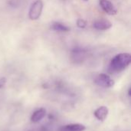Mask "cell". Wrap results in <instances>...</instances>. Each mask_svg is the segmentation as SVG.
Wrapping results in <instances>:
<instances>
[{
    "label": "cell",
    "instance_id": "52a82bcc",
    "mask_svg": "<svg viewBox=\"0 0 131 131\" xmlns=\"http://www.w3.org/2000/svg\"><path fill=\"white\" fill-rule=\"evenodd\" d=\"M108 112H109L108 108L106 106H101L94 111V114L97 120L104 121L107 118L108 115Z\"/></svg>",
    "mask_w": 131,
    "mask_h": 131
},
{
    "label": "cell",
    "instance_id": "6da1fadb",
    "mask_svg": "<svg viewBox=\"0 0 131 131\" xmlns=\"http://www.w3.org/2000/svg\"><path fill=\"white\" fill-rule=\"evenodd\" d=\"M131 63L130 53H121L114 57L110 63L109 70L112 73H118L125 70Z\"/></svg>",
    "mask_w": 131,
    "mask_h": 131
},
{
    "label": "cell",
    "instance_id": "8992f818",
    "mask_svg": "<svg viewBox=\"0 0 131 131\" xmlns=\"http://www.w3.org/2000/svg\"><path fill=\"white\" fill-rule=\"evenodd\" d=\"M93 26L97 30L105 31V30L110 29L112 27V23L109 20H107V19H101V20L96 21L94 23Z\"/></svg>",
    "mask_w": 131,
    "mask_h": 131
},
{
    "label": "cell",
    "instance_id": "9a60e30c",
    "mask_svg": "<svg viewBox=\"0 0 131 131\" xmlns=\"http://www.w3.org/2000/svg\"><path fill=\"white\" fill-rule=\"evenodd\" d=\"M84 1H85V2H87V1H88V0H84Z\"/></svg>",
    "mask_w": 131,
    "mask_h": 131
},
{
    "label": "cell",
    "instance_id": "5b68a950",
    "mask_svg": "<svg viewBox=\"0 0 131 131\" xmlns=\"http://www.w3.org/2000/svg\"><path fill=\"white\" fill-rule=\"evenodd\" d=\"M99 4L101 8L108 15H114L117 13V10L114 4L109 0H99Z\"/></svg>",
    "mask_w": 131,
    "mask_h": 131
},
{
    "label": "cell",
    "instance_id": "5bb4252c",
    "mask_svg": "<svg viewBox=\"0 0 131 131\" xmlns=\"http://www.w3.org/2000/svg\"><path fill=\"white\" fill-rule=\"evenodd\" d=\"M31 131H41V130H31Z\"/></svg>",
    "mask_w": 131,
    "mask_h": 131
},
{
    "label": "cell",
    "instance_id": "4fadbf2b",
    "mask_svg": "<svg viewBox=\"0 0 131 131\" xmlns=\"http://www.w3.org/2000/svg\"><path fill=\"white\" fill-rule=\"evenodd\" d=\"M130 90H131V88H129V90H128V96H129V97H130V96H131Z\"/></svg>",
    "mask_w": 131,
    "mask_h": 131
},
{
    "label": "cell",
    "instance_id": "9c48e42d",
    "mask_svg": "<svg viewBox=\"0 0 131 131\" xmlns=\"http://www.w3.org/2000/svg\"><path fill=\"white\" fill-rule=\"evenodd\" d=\"M46 115V110L45 108H40L35 111L31 117V121L33 123H38L41 121Z\"/></svg>",
    "mask_w": 131,
    "mask_h": 131
},
{
    "label": "cell",
    "instance_id": "8fae6325",
    "mask_svg": "<svg viewBox=\"0 0 131 131\" xmlns=\"http://www.w3.org/2000/svg\"><path fill=\"white\" fill-rule=\"evenodd\" d=\"M77 25L80 28H84L87 26V21L82 18H79L77 21Z\"/></svg>",
    "mask_w": 131,
    "mask_h": 131
},
{
    "label": "cell",
    "instance_id": "7c38bea8",
    "mask_svg": "<svg viewBox=\"0 0 131 131\" xmlns=\"http://www.w3.org/2000/svg\"><path fill=\"white\" fill-rule=\"evenodd\" d=\"M6 84V78H0V89L2 88Z\"/></svg>",
    "mask_w": 131,
    "mask_h": 131
},
{
    "label": "cell",
    "instance_id": "30bf717a",
    "mask_svg": "<svg viewBox=\"0 0 131 131\" xmlns=\"http://www.w3.org/2000/svg\"><path fill=\"white\" fill-rule=\"evenodd\" d=\"M51 28L54 31H60V32H66V31H70V28L67 25H65L63 23H61V22H58V21H55V22H53L51 24Z\"/></svg>",
    "mask_w": 131,
    "mask_h": 131
},
{
    "label": "cell",
    "instance_id": "ba28073f",
    "mask_svg": "<svg viewBox=\"0 0 131 131\" xmlns=\"http://www.w3.org/2000/svg\"><path fill=\"white\" fill-rule=\"evenodd\" d=\"M85 126L81 124H71L62 127L60 131H84Z\"/></svg>",
    "mask_w": 131,
    "mask_h": 131
},
{
    "label": "cell",
    "instance_id": "277c9868",
    "mask_svg": "<svg viewBox=\"0 0 131 131\" xmlns=\"http://www.w3.org/2000/svg\"><path fill=\"white\" fill-rule=\"evenodd\" d=\"M94 83L97 85L105 88H109L114 85V81L106 74H98L94 80Z\"/></svg>",
    "mask_w": 131,
    "mask_h": 131
},
{
    "label": "cell",
    "instance_id": "3957f363",
    "mask_svg": "<svg viewBox=\"0 0 131 131\" xmlns=\"http://www.w3.org/2000/svg\"><path fill=\"white\" fill-rule=\"evenodd\" d=\"M43 10L42 0H36L34 2L29 9L28 17L31 20H37L40 18Z\"/></svg>",
    "mask_w": 131,
    "mask_h": 131
},
{
    "label": "cell",
    "instance_id": "7a4b0ae2",
    "mask_svg": "<svg viewBox=\"0 0 131 131\" xmlns=\"http://www.w3.org/2000/svg\"><path fill=\"white\" fill-rule=\"evenodd\" d=\"M88 54L89 51L88 49L76 47L71 51V60L74 64H81L88 58Z\"/></svg>",
    "mask_w": 131,
    "mask_h": 131
}]
</instances>
